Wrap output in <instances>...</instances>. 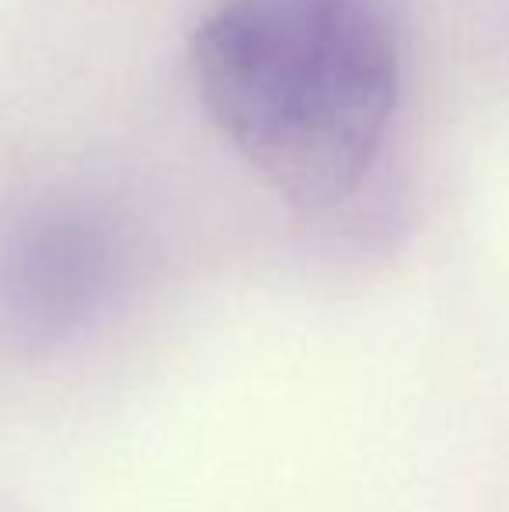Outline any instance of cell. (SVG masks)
I'll return each instance as SVG.
<instances>
[{
  "label": "cell",
  "mask_w": 509,
  "mask_h": 512,
  "mask_svg": "<svg viewBox=\"0 0 509 512\" xmlns=\"http://www.w3.org/2000/svg\"><path fill=\"white\" fill-rule=\"evenodd\" d=\"M189 56L213 126L286 206L321 213L367 182L401 102L391 0H217Z\"/></svg>",
  "instance_id": "obj_1"
},
{
  "label": "cell",
  "mask_w": 509,
  "mask_h": 512,
  "mask_svg": "<svg viewBox=\"0 0 509 512\" xmlns=\"http://www.w3.org/2000/svg\"><path fill=\"white\" fill-rule=\"evenodd\" d=\"M105 279V244L77 216H42L18 234L11 251V286L21 321L32 328H70L98 300Z\"/></svg>",
  "instance_id": "obj_2"
}]
</instances>
